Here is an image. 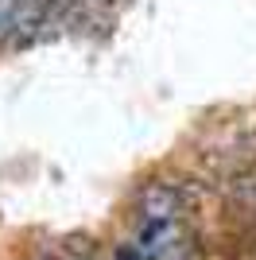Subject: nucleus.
Segmentation results:
<instances>
[{
	"instance_id": "nucleus-1",
	"label": "nucleus",
	"mask_w": 256,
	"mask_h": 260,
	"mask_svg": "<svg viewBox=\"0 0 256 260\" xmlns=\"http://www.w3.org/2000/svg\"><path fill=\"white\" fill-rule=\"evenodd\" d=\"M198 206H202V190L190 179H151L148 186H140L136 198L140 217L151 221H186Z\"/></svg>"
},
{
	"instance_id": "nucleus-2",
	"label": "nucleus",
	"mask_w": 256,
	"mask_h": 260,
	"mask_svg": "<svg viewBox=\"0 0 256 260\" xmlns=\"http://www.w3.org/2000/svg\"><path fill=\"white\" fill-rule=\"evenodd\" d=\"M136 249L144 260H179L182 252L190 249V229H186V221H151V217H140Z\"/></svg>"
}]
</instances>
